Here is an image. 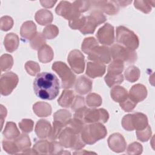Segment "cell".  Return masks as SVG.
I'll use <instances>...</instances> for the list:
<instances>
[{"label":"cell","instance_id":"obj_37","mask_svg":"<svg viewBox=\"0 0 155 155\" xmlns=\"http://www.w3.org/2000/svg\"><path fill=\"white\" fill-rule=\"evenodd\" d=\"M59 33L58 27L53 25H50L46 27L43 30V36L48 39L55 38Z\"/></svg>","mask_w":155,"mask_h":155},{"label":"cell","instance_id":"obj_32","mask_svg":"<svg viewBox=\"0 0 155 155\" xmlns=\"http://www.w3.org/2000/svg\"><path fill=\"white\" fill-rule=\"evenodd\" d=\"M16 138L17 139L14 140V141L16 143L19 151L22 150V149L25 150L26 148H28L30 147L31 143L30 141V138L27 135L22 134Z\"/></svg>","mask_w":155,"mask_h":155},{"label":"cell","instance_id":"obj_46","mask_svg":"<svg viewBox=\"0 0 155 155\" xmlns=\"http://www.w3.org/2000/svg\"><path fill=\"white\" fill-rule=\"evenodd\" d=\"M145 128H144L142 130H137L136 133L137 139L140 140L142 142L147 141L150 136H151V128L148 125H147V127L146 131H145Z\"/></svg>","mask_w":155,"mask_h":155},{"label":"cell","instance_id":"obj_27","mask_svg":"<svg viewBox=\"0 0 155 155\" xmlns=\"http://www.w3.org/2000/svg\"><path fill=\"white\" fill-rule=\"evenodd\" d=\"M125 76L127 81L133 82L136 81L140 76L139 68L135 66H130L125 71Z\"/></svg>","mask_w":155,"mask_h":155},{"label":"cell","instance_id":"obj_47","mask_svg":"<svg viewBox=\"0 0 155 155\" xmlns=\"http://www.w3.org/2000/svg\"><path fill=\"white\" fill-rule=\"evenodd\" d=\"M84 107V99L81 96H76L74 102H72L71 109L73 110H78L81 107Z\"/></svg>","mask_w":155,"mask_h":155},{"label":"cell","instance_id":"obj_12","mask_svg":"<svg viewBox=\"0 0 155 155\" xmlns=\"http://www.w3.org/2000/svg\"><path fill=\"white\" fill-rule=\"evenodd\" d=\"M96 36L101 44L104 45L112 44L114 39V27L108 23L105 24L99 29Z\"/></svg>","mask_w":155,"mask_h":155},{"label":"cell","instance_id":"obj_8","mask_svg":"<svg viewBox=\"0 0 155 155\" xmlns=\"http://www.w3.org/2000/svg\"><path fill=\"white\" fill-rule=\"evenodd\" d=\"M56 13L67 19L72 21L79 18L81 13L73 4L68 1H61L56 8Z\"/></svg>","mask_w":155,"mask_h":155},{"label":"cell","instance_id":"obj_34","mask_svg":"<svg viewBox=\"0 0 155 155\" xmlns=\"http://www.w3.org/2000/svg\"><path fill=\"white\" fill-rule=\"evenodd\" d=\"M13 61L11 55L4 54L1 57V71H5L10 69L13 65Z\"/></svg>","mask_w":155,"mask_h":155},{"label":"cell","instance_id":"obj_29","mask_svg":"<svg viewBox=\"0 0 155 155\" xmlns=\"http://www.w3.org/2000/svg\"><path fill=\"white\" fill-rule=\"evenodd\" d=\"M97 45H98V44L94 38L93 37L86 38H85V39L82 42V50L85 53H86L87 54H88L91 51V50Z\"/></svg>","mask_w":155,"mask_h":155},{"label":"cell","instance_id":"obj_20","mask_svg":"<svg viewBox=\"0 0 155 155\" xmlns=\"http://www.w3.org/2000/svg\"><path fill=\"white\" fill-rule=\"evenodd\" d=\"M35 19L40 25H47L53 21V15L50 11L41 9L38 11L35 15Z\"/></svg>","mask_w":155,"mask_h":155},{"label":"cell","instance_id":"obj_13","mask_svg":"<svg viewBox=\"0 0 155 155\" xmlns=\"http://www.w3.org/2000/svg\"><path fill=\"white\" fill-rule=\"evenodd\" d=\"M90 3L94 5L96 7H98L101 10L108 15H115L119 11L118 6L116 1H90Z\"/></svg>","mask_w":155,"mask_h":155},{"label":"cell","instance_id":"obj_33","mask_svg":"<svg viewBox=\"0 0 155 155\" xmlns=\"http://www.w3.org/2000/svg\"><path fill=\"white\" fill-rule=\"evenodd\" d=\"M104 79L106 84L109 87H111L115 84H121L124 81V77L122 74L118 75H111L107 74Z\"/></svg>","mask_w":155,"mask_h":155},{"label":"cell","instance_id":"obj_23","mask_svg":"<svg viewBox=\"0 0 155 155\" xmlns=\"http://www.w3.org/2000/svg\"><path fill=\"white\" fill-rule=\"evenodd\" d=\"M111 96L112 99L117 102H122L128 97L127 90L120 86H116L111 90Z\"/></svg>","mask_w":155,"mask_h":155},{"label":"cell","instance_id":"obj_28","mask_svg":"<svg viewBox=\"0 0 155 155\" xmlns=\"http://www.w3.org/2000/svg\"><path fill=\"white\" fill-rule=\"evenodd\" d=\"M124 69V64L121 61L114 60L108 67L107 74L111 75H118L122 74V71Z\"/></svg>","mask_w":155,"mask_h":155},{"label":"cell","instance_id":"obj_25","mask_svg":"<svg viewBox=\"0 0 155 155\" xmlns=\"http://www.w3.org/2000/svg\"><path fill=\"white\" fill-rule=\"evenodd\" d=\"M74 99V93L71 90H64L59 99L58 100V104L63 107H69Z\"/></svg>","mask_w":155,"mask_h":155},{"label":"cell","instance_id":"obj_3","mask_svg":"<svg viewBox=\"0 0 155 155\" xmlns=\"http://www.w3.org/2000/svg\"><path fill=\"white\" fill-rule=\"evenodd\" d=\"M116 40L118 43L133 51L139 46V39L136 34L124 26L117 27Z\"/></svg>","mask_w":155,"mask_h":155},{"label":"cell","instance_id":"obj_5","mask_svg":"<svg viewBox=\"0 0 155 155\" xmlns=\"http://www.w3.org/2000/svg\"><path fill=\"white\" fill-rule=\"evenodd\" d=\"M52 70L56 71L61 78L62 88H69L73 85L76 76L64 62H55L52 65Z\"/></svg>","mask_w":155,"mask_h":155},{"label":"cell","instance_id":"obj_38","mask_svg":"<svg viewBox=\"0 0 155 155\" xmlns=\"http://www.w3.org/2000/svg\"><path fill=\"white\" fill-rule=\"evenodd\" d=\"M2 147L4 150L10 154L16 153L18 151H19L15 141L3 140Z\"/></svg>","mask_w":155,"mask_h":155},{"label":"cell","instance_id":"obj_2","mask_svg":"<svg viewBox=\"0 0 155 155\" xmlns=\"http://www.w3.org/2000/svg\"><path fill=\"white\" fill-rule=\"evenodd\" d=\"M81 131V139L90 145L104 138L107 134L105 127L100 123L85 125Z\"/></svg>","mask_w":155,"mask_h":155},{"label":"cell","instance_id":"obj_6","mask_svg":"<svg viewBox=\"0 0 155 155\" xmlns=\"http://www.w3.org/2000/svg\"><path fill=\"white\" fill-rule=\"evenodd\" d=\"M110 51L114 60L126 61L129 64L133 63L137 59V56L134 51L119 44L113 45L110 48Z\"/></svg>","mask_w":155,"mask_h":155},{"label":"cell","instance_id":"obj_16","mask_svg":"<svg viewBox=\"0 0 155 155\" xmlns=\"http://www.w3.org/2000/svg\"><path fill=\"white\" fill-rule=\"evenodd\" d=\"M92 88V82L85 76H80L76 81L75 90L81 94H85L90 92Z\"/></svg>","mask_w":155,"mask_h":155},{"label":"cell","instance_id":"obj_1","mask_svg":"<svg viewBox=\"0 0 155 155\" xmlns=\"http://www.w3.org/2000/svg\"><path fill=\"white\" fill-rule=\"evenodd\" d=\"M59 82L56 76L50 72L39 73L33 81L36 95L44 100L55 99L59 92Z\"/></svg>","mask_w":155,"mask_h":155},{"label":"cell","instance_id":"obj_21","mask_svg":"<svg viewBox=\"0 0 155 155\" xmlns=\"http://www.w3.org/2000/svg\"><path fill=\"white\" fill-rule=\"evenodd\" d=\"M35 114L39 117H47L51 113V108L49 104L39 102L36 103L33 107Z\"/></svg>","mask_w":155,"mask_h":155},{"label":"cell","instance_id":"obj_11","mask_svg":"<svg viewBox=\"0 0 155 155\" xmlns=\"http://www.w3.org/2000/svg\"><path fill=\"white\" fill-rule=\"evenodd\" d=\"M88 59L101 63L108 64L111 60L109 48L105 46H96L88 54Z\"/></svg>","mask_w":155,"mask_h":155},{"label":"cell","instance_id":"obj_9","mask_svg":"<svg viewBox=\"0 0 155 155\" xmlns=\"http://www.w3.org/2000/svg\"><path fill=\"white\" fill-rule=\"evenodd\" d=\"M67 61L71 69L77 74L82 73L85 68L84 56L78 50H74L70 52Z\"/></svg>","mask_w":155,"mask_h":155},{"label":"cell","instance_id":"obj_19","mask_svg":"<svg viewBox=\"0 0 155 155\" xmlns=\"http://www.w3.org/2000/svg\"><path fill=\"white\" fill-rule=\"evenodd\" d=\"M4 46L8 52H13L16 50L19 45L18 36L13 33H8L4 39Z\"/></svg>","mask_w":155,"mask_h":155},{"label":"cell","instance_id":"obj_15","mask_svg":"<svg viewBox=\"0 0 155 155\" xmlns=\"http://www.w3.org/2000/svg\"><path fill=\"white\" fill-rule=\"evenodd\" d=\"M147 94V91L145 87L142 84H136L133 85L130 89V93L128 96L131 99L137 103L146 98Z\"/></svg>","mask_w":155,"mask_h":155},{"label":"cell","instance_id":"obj_18","mask_svg":"<svg viewBox=\"0 0 155 155\" xmlns=\"http://www.w3.org/2000/svg\"><path fill=\"white\" fill-rule=\"evenodd\" d=\"M36 34V27L33 21L24 22L21 28V35L25 39H31Z\"/></svg>","mask_w":155,"mask_h":155},{"label":"cell","instance_id":"obj_41","mask_svg":"<svg viewBox=\"0 0 155 155\" xmlns=\"http://www.w3.org/2000/svg\"><path fill=\"white\" fill-rule=\"evenodd\" d=\"M19 125L21 130L24 133H30L32 131L33 128V122L31 119H22L19 123Z\"/></svg>","mask_w":155,"mask_h":155},{"label":"cell","instance_id":"obj_44","mask_svg":"<svg viewBox=\"0 0 155 155\" xmlns=\"http://www.w3.org/2000/svg\"><path fill=\"white\" fill-rule=\"evenodd\" d=\"M13 21L11 17L8 16H3L1 18V28L3 31H7L13 27Z\"/></svg>","mask_w":155,"mask_h":155},{"label":"cell","instance_id":"obj_35","mask_svg":"<svg viewBox=\"0 0 155 155\" xmlns=\"http://www.w3.org/2000/svg\"><path fill=\"white\" fill-rule=\"evenodd\" d=\"M33 150L38 151V153H48L50 151V143L47 140H40L34 145Z\"/></svg>","mask_w":155,"mask_h":155},{"label":"cell","instance_id":"obj_43","mask_svg":"<svg viewBox=\"0 0 155 155\" xmlns=\"http://www.w3.org/2000/svg\"><path fill=\"white\" fill-rule=\"evenodd\" d=\"M136 104L137 103L133 101L132 99H131L128 96L125 101H124L122 102H120V107L127 112H129L133 110L135 106L136 105Z\"/></svg>","mask_w":155,"mask_h":155},{"label":"cell","instance_id":"obj_30","mask_svg":"<svg viewBox=\"0 0 155 155\" xmlns=\"http://www.w3.org/2000/svg\"><path fill=\"white\" fill-rule=\"evenodd\" d=\"M71 116V114L68 111L65 110H59L54 113L53 118L54 120L59 121L66 125L70 120Z\"/></svg>","mask_w":155,"mask_h":155},{"label":"cell","instance_id":"obj_40","mask_svg":"<svg viewBox=\"0 0 155 155\" xmlns=\"http://www.w3.org/2000/svg\"><path fill=\"white\" fill-rule=\"evenodd\" d=\"M151 1H135L134 2V7L142 11L143 13H148L151 11L150 4Z\"/></svg>","mask_w":155,"mask_h":155},{"label":"cell","instance_id":"obj_7","mask_svg":"<svg viewBox=\"0 0 155 155\" xmlns=\"http://www.w3.org/2000/svg\"><path fill=\"white\" fill-rule=\"evenodd\" d=\"M18 82V76L13 72H7L1 75V93L2 95L10 94L16 87Z\"/></svg>","mask_w":155,"mask_h":155},{"label":"cell","instance_id":"obj_22","mask_svg":"<svg viewBox=\"0 0 155 155\" xmlns=\"http://www.w3.org/2000/svg\"><path fill=\"white\" fill-rule=\"evenodd\" d=\"M53 51L51 48L45 44L38 51V58L43 63L50 62L53 58Z\"/></svg>","mask_w":155,"mask_h":155},{"label":"cell","instance_id":"obj_45","mask_svg":"<svg viewBox=\"0 0 155 155\" xmlns=\"http://www.w3.org/2000/svg\"><path fill=\"white\" fill-rule=\"evenodd\" d=\"M73 4L78 10V12L81 13L88 10L91 5V3L90 1H76L73 3Z\"/></svg>","mask_w":155,"mask_h":155},{"label":"cell","instance_id":"obj_26","mask_svg":"<svg viewBox=\"0 0 155 155\" xmlns=\"http://www.w3.org/2000/svg\"><path fill=\"white\" fill-rule=\"evenodd\" d=\"M108 145L110 148L113 151L116 145L119 144L120 147H122L124 149H125L126 143L125 142L124 138L119 133H114L111 135L108 139Z\"/></svg>","mask_w":155,"mask_h":155},{"label":"cell","instance_id":"obj_14","mask_svg":"<svg viewBox=\"0 0 155 155\" xmlns=\"http://www.w3.org/2000/svg\"><path fill=\"white\" fill-rule=\"evenodd\" d=\"M105 72V65L102 63L96 62L87 63L86 74L91 78L102 76Z\"/></svg>","mask_w":155,"mask_h":155},{"label":"cell","instance_id":"obj_36","mask_svg":"<svg viewBox=\"0 0 155 155\" xmlns=\"http://www.w3.org/2000/svg\"><path fill=\"white\" fill-rule=\"evenodd\" d=\"M87 104L89 107H96L100 106L102 104L101 96L95 93H90L87 97Z\"/></svg>","mask_w":155,"mask_h":155},{"label":"cell","instance_id":"obj_42","mask_svg":"<svg viewBox=\"0 0 155 155\" xmlns=\"http://www.w3.org/2000/svg\"><path fill=\"white\" fill-rule=\"evenodd\" d=\"M85 22H86V17L84 16H82L80 18L70 21L69 26L74 30H76V29L81 30L82 28V27L84 25Z\"/></svg>","mask_w":155,"mask_h":155},{"label":"cell","instance_id":"obj_31","mask_svg":"<svg viewBox=\"0 0 155 155\" xmlns=\"http://www.w3.org/2000/svg\"><path fill=\"white\" fill-rule=\"evenodd\" d=\"M45 44V41L43 35L40 33H36L33 38L30 40V45L33 49L39 50Z\"/></svg>","mask_w":155,"mask_h":155},{"label":"cell","instance_id":"obj_17","mask_svg":"<svg viewBox=\"0 0 155 155\" xmlns=\"http://www.w3.org/2000/svg\"><path fill=\"white\" fill-rule=\"evenodd\" d=\"M51 131V125L49 122L42 119L38 122L35 128V132L38 137L45 138L49 136Z\"/></svg>","mask_w":155,"mask_h":155},{"label":"cell","instance_id":"obj_4","mask_svg":"<svg viewBox=\"0 0 155 155\" xmlns=\"http://www.w3.org/2000/svg\"><path fill=\"white\" fill-rule=\"evenodd\" d=\"M123 127L128 131L136 129L137 130H142L148 125V120L146 115L136 113L133 114H127L124 116L122 120Z\"/></svg>","mask_w":155,"mask_h":155},{"label":"cell","instance_id":"obj_48","mask_svg":"<svg viewBox=\"0 0 155 155\" xmlns=\"http://www.w3.org/2000/svg\"><path fill=\"white\" fill-rule=\"evenodd\" d=\"M56 1H40L41 4H42V5L43 7H48V8H50V7H52L54 4L55 3H56Z\"/></svg>","mask_w":155,"mask_h":155},{"label":"cell","instance_id":"obj_24","mask_svg":"<svg viewBox=\"0 0 155 155\" xmlns=\"http://www.w3.org/2000/svg\"><path fill=\"white\" fill-rule=\"evenodd\" d=\"M2 134L4 136L8 139H16L20 134L16 124L12 122H8L6 124Z\"/></svg>","mask_w":155,"mask_h":155},{"label":"cell","instance_id":"obj_10","mask_svg":"<svg viewBox=\"0 0 155 155\" xmlns=\"http://www.w3.org/2000/svg\"><path fill=\"white\" fill-rule=\"evenodd\" d=\"M109 117L108 112L103 109H88L87 108L84 116V122L93 123L96 122H106Z\"/></svg>","mask_w":155,"mask_h":155},{"label":"cell","instance_id":"obj_39","mask_svg":"<svg viewBox=\"0 0 155 155\" xmlns=\"http://www.w3.org/2000/svg\"><path fill=\"white\" fill-rule=\"evenodd\" d=\"M25 70L28 74L34 76L40 71L39 65L36 62L28 61L25 65Z\"/></svg>","mask_w":155,"mask_h":155}]
</instances>
